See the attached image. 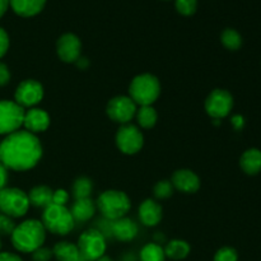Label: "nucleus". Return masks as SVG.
Instances as JSON below:
<instances>
[{
  "label": "nucleus",
  "mask_w": 261,
  "mask_h": 261,
  "mask_svg": "<svg viewBox=\"0 0 261 261\" xmlns=\"http://www.w3.org/2000/svg\"><path fill=\"white\" fill-rule=\"evenodd\" d=\"M0 250H2V240H0Z\"/></svg>",
  "instance_id": "obj_41"
},
{
  "label": "nucleus",
  "mask_w": 261,
  "mask_h": 261,
  "mask_svg": "<svg viewBox=\"0 0 261 261\" xmlns=\"http://www.w3.org/2000/svg\"><path fill=\"white\" fill-rule=\"evenodd\" d=\"M10 78H12V74H10L9 68L7 66V64L0 61V87L7 86L10 82Z\"/></svg>",
  "instance_id": "obj_35"
},
{
  "label": "nucleus",
  "mask_w": 261,
  "mask_h": 261,
  "mask_svg": "<svg viewBox=\"0 0 261 261\" xmlns=\"http://www.w3.org/2000/svg\"><path fill=\"white\" fill-rule=\"evenodd\" d=\"M161 82L154 74L143 73L133 78L129 86V97L137 106H153L161 96Z\"/></svg>",
  "instance_id": "obj_3"
},
{
  "label": "nucleus",
  "mask_w": 261,
  "mask_h": 261,
  "mask_svg": "<svg viewBox=\"0 0 261 261\" xmlns=\"http://www.w3.org/2000/svg\"><path fill=\"white\" fill-rule=\"evenodd\" d=\"M173 191H175V189H173L172 182L170 180H161L153 188V195L158 200H165V199L171 198L173 195Z\"/></svg>",
  "instance_id": "obj_28"
},
{
  "label": "nucleus",
  "mask_w": 261,
  "mask_h": 261,
  "mask_svg": "<svg viewBox=\"0 0 261 261\" xmlns=\"http://www.w3.org/2000/svg\"><path fill=\"white\" fill-rule=\"evenodd\" d=\"M138 224L135 223L133 219L127 218V217H122V218L116 219V221H111L110 224V233L114 239L121 242H130L138 236Z\"/></svg>",
  "instance_id": "obj_16"
},
{
  "label": "nucleus",
  "mask_w": 261,
  "mask_h": 261,
  "mask_svg": "<svg viewBox=\"0 0 261 261\" xmlns=\"http://www.w3.org/2000/svg\"><path fill=\"white\" fill-rule=\"evenodd\" d=\"M14 228L15 224L13 222V218L2 214V218H0V234H12Z\"/></svg>",
  "instance_id": "obj_32"
},
{
  "label": "nucleus",
  "mask_w": 261,
  "mask_h": 261,
  "mask_svg": "<svg viewBox=\"0 0 261 261\" xmlns=\"http://www.w3.org/2000/svg\"><path fill=\"white\" fill-rule=\"evenodd\" d=\"M92 191H93V182H92L91 178L84 177V176L75 178L73 188H71V193H73L75 200L76 199L91 198Z\"/></svg>",
  "instance_id": "obj_26"
},
{
  "label": "nucleus",
  "mask_w": 261,
  "mask_h": 261,
  "mask_svg": "<svg viewBox=\"0 0 261 261\" xmlns=\"http://www.w3.org/2000/svg\"><path fill=\"white\" fill-rule=\"evenodd\" d=\"M0 218H2V213H0Z\"/></svg>",
  "instance_id": "obj_42"
},
{
  "label": "nucleus",
  "mask_w": 261,
  "mask_h": 261,
  "mask_svg": "<svg viewBox=\"0 0 261 261\" xmlns=\"http://www.w3.org/2000/svg\"><path fill=\"white\" fill-rule=\"evenodd\" d=\"M239 260V254L233 247L224 246L221 247L214 255V261H237Z\"/></svg>",
  "instance_id": "obj_30"
},
{
  "label": "nucleus",
  "mask_w": 261,
  "mask_h": 261,
  "mask_svg": "<svg viewBox=\"0 0 261 261\" xmlns=\"http://www.w3.org/2000/svg\"><path fill=\"white\" fill-rule=\"evenodd\" d=\"M163 249H165L166 257H168V259L184 260L189 256L191 247L189 242H186L185 240L175 239L171 240Z\"/></svg>",
  "instance_id": "obj_23"
},
{
  "label": "nucleus",
  "mask_w": 261,
  "mask_h": 261,
  "mask_svg": "<svg viewBox=\"0 0 261 261\" xmlns=\"http://www.w3.org/2000/svg\"><path fill=\"white\" fill-rule=\"evenodd\" d=\"M53 254L58 261H86L79 252L78 246L69 241H60L53 247Z\"/></svg>",
  "instance_id": "obj_20"
},
{
  "label": "nucleus",
  "mask_w": 261,
  "mask_h": 261,
  "mask_svg": "<svg viewBox=\"0 0 261 261\" xmlns=\"http://www.w3.org/2000/svg\"><path fill=\"white\" fill-rule=\"evenodd\" d=\"M240 166L247 175H257L261 172V150L256 148L247 149L240 158Z\"/></svg>",
  "instance_id": "obj_22"
},
{
  "label": "nucleus",
  "mask_w": 261,
  "mask_h": 261,
  "mask_svg": "<svg viewBox=\"0 0 261 261\" xmlns=\"http://www.w3.org/2000/svg\"><path fill=\"white\" fill-rule=\"evenodd\" d=\"M43 154L41 140L36 134L19 129L7 135L0 143V162L8 170L24 172L38 165Z\"/></svg>",
  "instance_id": "obj_1"
},
{
  "label": "nucleus",
  "mask_w": 261,
  "mask_h": 261,
  "mask_svg": "<svg viewBox=\"0 0 261 261\" xmlns=\"http://www.w3.org/2000/svg\"><path fill=\"white\" fill-rule=\"evenodd\" d=\"M54 257L53 249H47L45 246H41L36 251L32 252L33 261H50Z\"/></svg>",
  "instance_id": "obj_31"
},
{
  "label": "nucleus",
  "mask_w": 261,
  "mask_h": 261,
  "mask_svg": "<svg viewBox=\"0 0 261 261\" xmlns=\"http://www.w3.org/2000/svg\"><path fill=\"white\" fill-rule=\"evenodd\" d=\"M221 42L227 50L236 51L242 46V37L233 28H226L221 35Z\"/></svg>",
  "instance_id": "obj_27"
},
{
  "label": "nucleus",
  "mask_w": 261,
  "mask_h": 261,
  "mask_svg": "<svg viewBox=\"0 0 261 261\" xmlns=\"http://www.w3.org/2000/svg\"><path fill=\"white\" fill-rule=\"evenodd\" d=\"M46 0H9V7L20 17H33L45 8Z\"/></svg>",
  "instance_id": "obj_19"
},
{
  "label": "nucleus",
  "mask_w": 261,
  "mask_h": 261,
  "mask_svg": "<svg viewBox=\"0 0 261 261\" xmlns=\"http://www.w3.org/2000/svg\"><path fill=\"white\" fill-rule=\"evenodd\" d=\"M50 115L40 107H32L25 110L24 119H23V127L27 132L37 135L38 133H43L50 126Z\"/></svg>",
  "instance_id": "obj_15"
},
{
  "label": "nucleus",
  "mask_w": 261,
  "mask_h": 261,
  "mask_svg": "<svg viewBox=\"0 0 261 261\" xmlns=\"http://www.w3.org/2000/svg\"><path fill=\"white\" fill-rule=\"evenodd\" d=\"M8 182V168L0 162V191L7 188Z\"/></svg>",
  "instance_id": "obj_36"
},
{
  "label": "nucleus",
  "mask_w": 261,
  "mask_h": 261,
  "mask_svg": "<svg viewBox=\"0 0 261 261\" xmlns=\"http://www.w3.org/2000/svg\"><path fill=\"white\" fill-rule=\"evenodd\" d=\"M9 45H10L9 35H8V32L4 30V28L0 27V59L4 58L5 54L8 53V50H9Z\"/></svg>",
  "instance_id": "obj_34"
},
{
  "label": "nucleus",
  "mask_w": 261,
  "mask_h": 261,
  "mask_svg": "<svg viewBox=\"0 0 261 261\" xmlns=\"http://www.w3.org/2000/svg\"><path fill=\"white\" fill-rule=\"evenodd\" d=\"M96 211V201L92 200L91 198H86L76 199L71 205L70 213L75 222H87L93 218Z\"/></svg>",
  "instance_id": "obj_18"
},
{
  "label": "nucleus",
  "mask_w": 261,
  "mask_h": 261,
  "mask_svg": "<svg viewBox=\"0 0 261 261\" xmlns=\"http://www.w3.org/2000/svg\"><path fill=\"white\" fill-rule=\"evenodd\" d=\"M96 206L99 213L107 221H116V219L126 217L132 208V201L126 193L121 190H106L98 196L96 201Z\"/></svg>",
  "instance_id": "obj_4"
},
{
  "label": "nucleus",
  "mask_w": 261,
  "mask_h": 261,
  "mask_svg": "<svg viewBox=\"0 0 261 261\" xmlns=\"http://www.w3.org/2000/svg\"><path fill=\"white\" fill-rule=\"evenodd\" d=\"M140 261H165V249L157 242H149L140 250Z\"/></svg>",
  "instance_id": "obj_25"
},
{
  "label": "nucleus",
  "mask_w": 261,
  "mask_h": 261,
  "mask_svg": "<svg viewBox=\"0 0 261 261\" xmlns=\"http://www.w3.org/2000/svg\"><path fill=\"white\" fill-rule=\"evenodd\" d=\"M204 107L212 119L222 120L231 114L233 109V97L226 89L217 88L208 94Z\"/></svg>",
  "instance_id": "obj_10"
},
{
  "label": "nucleus",
  "mask_w": 261,
  "mask_h": 261,
  "mask_svg": "<svg viewBox=\"0 0 261 261\" xmlns=\"http://www.w3.org/2000/svg\"><path fill=\"white\" fill-rule=\"evenodd\" d=\"M79 252L86 261H96L106 252V237L99 229L89 228L84 231L78 239Z\"/></svg>",
  "instance_id": "obj_7"
},
{
  "label": "nucleus",
  "mask_w": 261,
  "mask_h": 261,
  "mask_svg": "<svg viewBox=\"0 0 261 261\" xmlns=\"http://www.w3.org/2000/svg\"><path fill=\"white\" fill-rule=\"evenodd\" d=\"M115 143L117 149L126 155L137 154L144 145V135L139 126L134 124L120 125L115 135Z\"/></svg>",
  "instance_id": "obj_8"
},
{
  "label": "nucleus",
  "mask_w": 261,
  "mask_h": 261,
  "mask_svg": "<svg viewBox=\"0 0 261 261\" xmlns=\"http://www.w3.org/2000/svg\"><path fill=\"white\" fill-rule=\"evenodd\" d=\"M138 106L129 96H116L107 102L106 114L114 122L129 124L137 114Z\"/></svg>",
  "instance_id": "obj_12"
},
{
  "label": "nucleus",
  "mask_w": 261,
  "mask_h": 261,
  "mask_svg": "<svg viewBox=\"0 0 261 261\" xmlns=\"http://www.w3.org/2000/svg\"><path fill=\"white\" fill-rule=\"evenodd\" d=\"M25 110L9 99L0 101V135H9L23 126Z\"/></svg>",
  "instance_id": "obj_9"
},
{
  "label": "nucleus",
  "mask_w": 261,
  "mask_h": 261,
  "mask_svg": "<svg viewBox=\"0 0 261 261\" xmlns=\"http://www.w3.org/2000/svg\"><path fill=\"white\" fill-rule=\"evenodd\" d=\"M0 261H23L22 257L18 256L13 252H2L0 251Z\"/></svg>",
  "instance_id": "obj_37"
},
{
  "label": "nucleus",
  "mask_w": 261,
  "mask_h": 261,
  "mask_svg": "<svg viewBox=\"0 0 261 261\" xmlns=\"http://www.w3.org/2000/svg\"><path fill=\"white\" fill-rule=\"evenodd\" d=\"M42 222L46 232H50L58 236H66L70 233L75 227V221L70 213V209L65 205H56L51 204L43 209Z\"/></svg>",
  "instance_id": "obj_5"
},
{
  "label": "nucleus",
  "mask_w": 261,
  "mask_h": 261,
  "mask_svg": "<svg viewBox=\"0 0 261 261\" xmlns=\"http://www.w3.org/2000/svg\"><path fill=\"white\" fill-rule=\"evenodd\" d=\"M170 181L173 189L182 194H195L200 189V178L189 168L175 171Z\"/></svg>",
  "instance_id": "obj_14"
},
{
  "label": "nucleus",
  "mask_w": 261,
  "mask_h": 261,
  "mask_svg": "<svg viewBox=\"0 0 261 261\" xmlns=\"http://www.w3.org/2000/svg\"><path fill=\"white\" fill-rule=\"evenodd\" d=\"M69 201V193L64 189H58V190H54L53 194V204L56 205H65Z\"/></svg>",
  "instance_id": "obj_33"
},
{
  "label": "nucleus",
  "mask_w": 261,
  "mask_h": 261,
  "mask_svg": "<svg viewBox=\"0 0 261 261\" xmlns=\"http://www.w3.org/2000/svg\"><path fill=\"white\" fill-rule=\"evenodd\" d=\"M56 54L63 63L75 64L82 56V41L74 33H64L56 42Z\"/></svg>",
  "instance_id": "obj_13"
},
{
  "label": "nucleus",
  "mask_w": 261,
  "mask_h": 261,
  "mask_svg": "<svg viewBox=\"0 0 261 261\" xmlns=\"http://www.w3.org/2000/svg\"><path fill=\"white\" fill-rule=\"evenodd\" d=\"M31 204L28 194L18 188H5L0 191V213L10 218H20L27 214Z\"/></svg>",
  "instance_id": "obj_6"
},
{
  "label": "nucleus",
  "mask_w": 261,
  "mask_h": 261,
  "mask_svg": "<svg viewBox=\"0 0 261 261\" xmlns=\"http://www.w3.org/2000/svg\"><path fill=\"white\" fill-rule=\"evenodd\" d=\"M139 219L145 227H155L161 223L163 217V209L154 199H145L138 209Z\"/></svg>",
  "instance_id": "obj_17"
},
{
  "label": "nucleus",
  "mask_w": 261,
  "mask_h": 261,
  "mask_svg": "<svg viewBox=\"0 0 261 261\" xmlns=\"http://www.w3.org/2000/svg\"><path fill=\"white\" fill-rule=\"evenodd\" d=\"M43 86L36 79H24L18 84L14 92V102L23 109H32L42 101Z\"/></svg>",
  "instance_id": "obj_11"
},
{
  "label": "nucleus",
  "mask_w": 261,
  "mask_h": 261,
  "mask_svg": "<svg viewBox=\"0 0 261 261\" xmlns=\"http://www.w3.org/2000/svg\"><path fill=\"white\" fill-rule=\"evenodd\" d=\"M96 261H114V260H112L110 256H106V255H103V256L99 257V259L96 260Z\"/></svg>",
  "instance_id": "obj_40"
},
{
  "label": "nucleus",
  "mask_w": 261,
  "mask_h": 261,
  "mask_svg": "<svg viewBox=\"0 0 261 261\" xmlns=\"http://www.w3.org/2000/svg\"><path fill=\"white\" fill-rule=\"evenodd\" d=\"M138 126L143 129H152L158 121V112L153 106H139L135 114Z\"/></svg>",
  "instance_id": "obj_24"
},
{
  "label": "nucleus",
  "mask_w": 261,
  "mask_h": 261,
  "mask_svg": "<svg viewBox=\"0 0 261 261\" xmlns=\"http://www.w3.org/2000/svg\"><path fill=\"white\" fill-rule=\"evenodd\" d=\"M8 8H9V0H0V19L5 14Z\"/></svg>",
  "instance_id": "obj_39"
},
{
  "label": "nucleus",
  "mask_w": 261,
  "mask_h": 261,
  "mask_svg": "<svg viewBox=\"0 0 261 261\" xmlns=\"http://www.w3.org/2000/svg\"><path fill=\"white\" fill-rule=\"evenodd\" d=\"M176 9L182 15H193L198 8V0H175Z\"/></svg>",
  "instance_id": "obj_29"
},
{
  "label": "nucleus",
  "mask_w": 261,
  "mask_h": 261,
  "mask_svg": "<svg viewBox=\"0 0 261 261\" xmlns=\"http://www.w3.org/2000/svg\"><path fill=\"white\" fill-rule=\"evenodd\" d=\"M245 121H244V117L241 116V115H236V116L232 117V125H233V127L236 130H240L242 129V126H244Z\"/></svg>",
  "instance_id": "obj_38"
},
{
  "label": "nucleus",
  "mask_w": 261,
  "mask_h": 261,
  "mask_svg": "<svg viewBox=\"0 0 261 261\" xmlns=\"http://www.w3.org/2000/svg\"><path fill=\"white\" fill-rule=\"evenodd\" d=\"M46 240V229L42 222L38 219H25L15 226L10 234V241L17 251L23 254H32L41 246Z\"/></svg>",
  "instance_id": "obj_2"
},
{
  "label": "nucleus",
  "mask_w": 261,
  "mask_h": 261,
  "mask_svg": "<svg viewBox=\"0 0 261 261\" xmlns=\"http://www.w3.org/2000/svg\"><path fill=\"white\" fill-rule=\"evenodd\" d=\"M54 190L46 185H37L32 188L28 193V200L31 205L36 208H47L53 204Z\"/></svg>",
  "instance_id": "obj_21"
}]
</instances>
